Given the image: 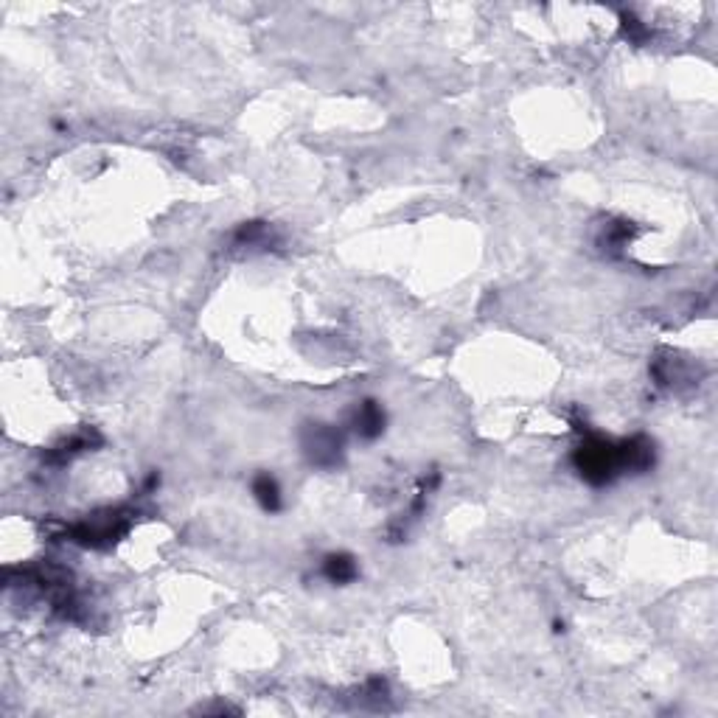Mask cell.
<instances>
[{"label":"cell","mask_w":718,"mask_h":718,"mask_svg":"<svg viewBox=\"0 0 718 718\" xmlns=\"http://www.w3.org/2000/svg\"><path fill=\"white\" fill-rule=\"evenodd\" d=\"M573 466L590 485H607L617 475H623L620 466V440H609L603 435H586L573 454Z\"/></svg>","instance_id":"cell-1"},{"label":"cell","mask_w":718,"mask_h":718,"mask_svg":"<svg viewBox=\"0 0 718 718\" xmlns=\"http://www.w3.org/2000/svg\"><path fill=\"white\" fill-rule=\"evenodd\" d=\"M129 525H133V514L124 508H116V511L95 514L90 519H81L79 525L65 531V536L81 547H107L112 542H118V538L129 531Z\"/></svg>","instance_id":"cell-2"},{"label":"cell","mask_w":718,"mask_h":718,"mask_svg":"<svg viewBox=\"0 0 718 718\" xmlns=\"http://www.w3.org/2000/svg\"><path fill=\"white\" fill-rule=\"evenodd\" d=\"M301 447L306 452L309 463L320 469H334L342 461V449H346V435L332 424H306L301 435Z\"/></svg>","instance_id":"cell-3"},{"label":"cell","mask_w":718,"mask_h":718,"mask_svg":"<svg viewBox=\"0 0 718 718\" xmlns=\"http://www.w3.org/2000/svg\"><path fill=\"white\" fill-rule=\"evenodd\" d=\"M385 410H382V404L379 401H373V399H365V401H359L354 407V413H351V430L363 438V440H373V438H379L385 432Z\"/></svg>","instance_id":"cell-4"},{"label":"cell","mask_w":718,"mask_h":718,"mask_svg":"<svg viewBox=\"0 0 718 718\" xmlns=\"http://www.w3.org/2000/svg\"><path fill=\"white\" fill-rule=\"evenodd\" d=\"M323 576L334 586H346V584L356 581V576H359L356 559L351 556V553H329V556L323 559Z\"/></svg>","instance_id":"cell-5"},{"label":"cell","mask_w":718,"mask_h":718,"mask_svg":"<svg viewBox=\"0 0 718 718\" xmlns=\"http://www.w3.org/2000/svg\"><path fill=\"white\" fill-rule=\"evenodd\" d=\"M253 497L267 514L281 511V502H284L281 500V485L270 475V471H258V475L253 477Z\"/></svg>","instance_id":"cell-6"},{"label":"cell","mask_w":718,"mask_h":718,"mask_svg":"<svg viewBox=\"0 0 718 718\" xmlns=\"http://www.w3.org/2000/svg\"><path fill=\"white\" fill-rule=\"evenodd\" d=\"M236 248H270L272 244V227L264 222H241L233 231Z\"/></svg>","instance_id":"cell-7"},{"label":"cell","mask_w":718,"mask_h":718,"mask_svg":"<svg viewBox=\"0 0 718 718\" xmlns=\"http://www.w3.org/2000/svg\"><path fill=\"white\" fill-rule=\"evenodd\" d=\"M634 236V227L631 222H612L603 227V236H600V244H603V250H623L626 244L631 241Z\"/></svg>","instance_id":"cell-8"},{"label":"cell","mask_w":718,"mask_h":718,"mask_svg":"<svg viewBox=\"0 0 718 718\" xmlns=\"http://www.w3.org/2000/svg\"><path fill=\"white\" fill-rule=\"evenodd\" d=\"M623 34L631 42H643L651 34V31H648V26H643L638 18H634V14H623Z\"/></svg>","instance_id":"cell-9"}]
</instances>
